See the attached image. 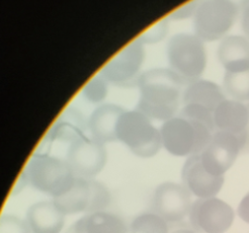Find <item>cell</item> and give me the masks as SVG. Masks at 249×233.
<instances>
[{"label": "cell", "mask_w": 249, "mask_h": 233, "mask_svg": "<svg viewBox=\"0 0 249 233\" xmlns=\"http://www.w3.org/2000/svg\"><path fill=\"white\" fill-rule=\"evenodd\" d=\"M108 93V82L101 75L93 76L82 90L84 99L91 104H99L106 100Z\"/></svg>", "instance_id": "cell-23"}, {"label": "cell", "mask_w": 249, "mask_h": 233, "mask_svg": "<svg viewBox=\"0 0 249 233\" xmlns=\"http://www.w3.org/2000/svg\"><path fill=\"white\" fill-rule=\"evenodd\" d=\"M181 180L184 188L197 199L213 198L220 193L225 177L210 174L204 167L200 155L190 156L182 167Z\"/></svg>", "instance_id": "cell-13"}, {"label": "cell", "mask_w": 249, "mask_h": 233, "mask_svg": "<svg viewBox=\"0 0 249 233\" xmlns=\"http://www.w3.org/2000/svg\"><path fill=\"white\" fill-rule=\"evenodd\" d=\"M169 18L159 20L140 35L138 40L143 44H156L162 41L169 30Z\"/></svg>", "instance_id": "cell-24"}, {"label": "cell", "mask_w": 249, "mask_h": 233, "mask_svg": "<svg viewBox=\"0 0 249 233\" xmlns=\"http://www.w3.org/2000/svg\"><path fill=\"white\" fill-rule=\"evenodd\" d=\"M124 109L115 104H104L96 108L87 122L90 137L102 144L117 141L118 122Z\"/></svg>", "instance_id": "cell-15"}, {"label": "cell", "mask_w": 249, "mask_h": 233, "mask_svg": "<svg viewBox=\"0 0 249 233\" xmlns=\"http://www.w3.org/2000/svg\"><path fill=\"white\" fill-rule=\"evenodd\" d=\"M144 61V45L136 39L111 58L102 68L99 74L108 83L118 87H132L138 82Z\"/></svg>", "instance_id": "cell-9"}, {"label": "cell", "mask_w": 249, "mask_h": 233, "mask_svg": "<svg viewBox=\"0 0 249 233\" xmlns=\"http://www.w3.org/2000/svg\"><path fill=\"white\" fill-rule=\"evenodd\" d=\"M86 127L87 124L82 115L73 108H68L50 130L47 141L68 142L70 145L74 141L86 136L84 134Z\"/></svg>", "instance_id": "cell-20"}, {"label": "cell", "mask_w": 249, "mask_h": 233, "mask_svg": "<svg viewBox=\"0 0 249 233\" xmlns=\"http://www.w3.org/2000/svg\"><path fill=\"white\" fill-rule=\"evenodd\" d=\"M117 139L141 158L155 156L162 147L160 130L138 109L123 113L118 122Z\"/></svg>", "instance_id": "cell-4"}, {"label": "cell", "mask_w": 249, "mask_h": 233, "mask_svg": "<svg viewBox=\"0 0 249 233\" xmlns=\"http://www.w3.org/2000/svg\"><path fill=\"white\" fill-rule=\"evenodd\" d=\"M184 83L170 68H153L141 73L137 82L140 97L136 109L151 120L165 122L176 117Z\"/></svg>", "instance_id": "cell-1"}, {"label": "cell", "mask_w": 249, "mask_h": 233, "mask_svg": "<svg viewBox=\"0 0 249 233\" xmlns=\"http://www.w3.org/2000/svg\"><path fill=\"white\" fill-rule=\"evenodd\" d=\"M53 201L65 215L89 214L106 211L110 204L111 195L101 181L76 177L72 188Z\"/></svg>", "instance_id": "cell-7"}, {"label": "cell", "mask_w": 249, "mask_h": 233, "mask_svg": "<svg viewBox=\"0 0 249 233\" xmlns=\"http://www.w3.org/2000/svg\"><path fill=\"white\" fill-rule=\"evenodd\" d=\"M65 161L76 177L92 179L105 168L107 153L105 144L84 136L69 145Z\"/></svg>", "instance_id": "cell-12"}, {"label": "cell", "mask_w": 249, "mask_h": 233, "mask_svg": "<svg viewBox=\"0 0 249 233\" xmlns=\"http://www.w3.org/2000/svg\"><path fill=\"white\" fill-rule=\"evenodd\" d=\"M223 91L231 100L240 103L249 101V70L244 72H225L223 78Z\"/></svg>", "instance_id": "cell-21"}, {"label": "cell", "mask_w": 249, "mask_h": 233, "mask_svg": "<svg viewBox=\"0 0 249 233\" xmlns=\"http://www.w3.org/2000/svg\"><path fill=\"white\" fill-rule=\"evenodd\" d=\"M191 227L196 233H225L232 226L233 208L217 197L196 199L191 207Z\"/></svg>", "instance_id": "cell-10"}, {"label": "cell", "mask_w": 249, "mask_h": 233, "mask_svg": "<svg viewBox=\"0 0 249 233\" xmlns=\"http://www.w3.org/2000/svg\"><path fill=\"white\" fill-rule=\"evenodd\" d=\"M192 204L191 194L182 183L164 181L154 191L152 212L167 223L177 224L189 216Z\"/></svg>", "instance_id": "cell-11"}, {"label": "cell", "mask_w": 249, "mask_h": 233, "mask_svg": "<svg viewBox=\"0 0 249 233\" xmlns=\"http://www.w3.org/2000/svg\"><path fill=\"white\" fill-rule=\"evenodd\" d=\"M129 227L124 220L107 211H98L83 215L74 222L66 233H128Z\"/></svg>", "instance_id": "cell-18"}, {"label": "cell", "mask_w": 249, "mask_h": 233, "mask_svg": "<svg viewBox=\"0 0 249 233\" xmlns=\"http://www.w3.org/2000/svg\"><path fill=\"white\" fill-rule=\"evenodd\" d=\"M0 233H32L27 221L16 215L3 214L0 219Z\"/></svg>", "instance_id": "cell-25"}, {"label": "cell", "mask_w": 249, "mask_h": 233, "mask_svg": "<svg viewBox=\"0 0 249 233\" xmlns=\"http://www.w3.org/2000/svg\"><path fill=\"white\" fill-rule=\"evenodd\" d=\"M213 119L217 131L248 139L249 108L244 103L225 99L214 111Z\"/></svg>", "instance_id": "cell-14"}, {"label": "cell", "mask_w": 249, "mask_h": 233, "mask_svg": "<svg viewBox=\"0 0 249 233\" xmlns=\"http://www.w3.org/2000/svg\"><path fill=\"white\" fill-rule=\"evenodd\" d=\"M197 5H198V3H196V2L183 5V6L179 7L178 9L174 10L171 14L170 18H171V19H185L192 16L194 17Z\"/></svg>", "instance_id": "cell-26"}, {"label": "cell", "mask_w": 249, "mask_h": 233, "mask_svg": "<svg viewBox=\"0 0 249 233\" xmlns=\"http://www.w3.org/2000/svg\"><path fill=\"white\" fill-rule=\"evenodd\" d=\"M237 213L245 223L249 224V192L244 196L239 203Z\"/></svg>", "instance_id": "cell-27"}, {"label": "cell", "mask_w": 249, "mask_h": 233, "mask_svg": "<svg viewBox=\"0 0 249 233\" xmlns=\"http://www.w3.org/2000/svg\"><path fill=\"white\" fill-rule=\"evenodd\" d=\"M22 177L34 189L53 199L66 194L76 179L66 161L47 152L35 153L28 161Z\"/></svg>", "instance_id": "cell-2"}, {"label": "cell", "mask_w": 249, "mask_h": 233, "mask_svg": "<svg viewBox=\"0 0 249 233\" xmlns=\"http://www.w3.org/2000/svg\"><path fill=\"white\" fill-rule=\"evenodd\" d=\"M129 233H169L168 223L153 212H146L134 218Z\"/></svg>", "instance_id": "cell-22"}, {"label": "cell", "mask_w": 249, "mask_h": 233, "mask_svg": "<svg viewBox=\"0 0 249 233\" xmlns=\"http://www.w3.org/2000/svg\"><path fill=\"white\" fill-rule=\"evenodd\" d=\"M169 233H196L192 227H185V226H180L178 227L173 230H169Z\"/></svg>", "instance_id": "cell-29"}, {"label": "cell", "mask_w": 249, "mask_h": 233, "mask_svg": "<svg viewBox=\"0 0 249 233\" xmlns=\"http://www.w3.org/2000/svg\"><path fill=\"white\" fill-rule=\"evenodd\" d=\"M247 140L234 134L214 132L206 148L198 154L204 167L210 174L224 177L234 164L239 153L245 148Z\"/></svg>", "instance_id": "cell-8"}, {"label": "cell", "mask_w": 249, "mask_h": 233, "mask_svg": "<svg viewBox=\"0 0 249 233\" xmlns=\"http://www.w3.org/2000/svg\"><path fill=\"white\" fill-rule=\"evenodd\" d=\"M65 216L54 201H42L29 208L26 221L32 233H60L65 224Z\"/></svg>", "instance_id": "cell-17"}, {"label": "cell", "mask_w": 249, "mask_h": 233, "mask_svg": "<svg viewBox=\"0 0 249 233\" xmlns=\"http://www.w3.org/2000/svg\"><path fill=\"white\" fill-rule=\"evenodd\" d=\"M236 3L210 0L198 3L194 15L195 35L204 42L223 40L238 18Z\"/></svg>", "instance_id": "cell-6"}, {"label": "cell", "mask_w": 249, "mask_h": 233, "mask_svg": "<svg viewBox=\"0 0 249 233\" xmlns=\"http://www.w3.org/2000/svg\"><path fill=\"white\" fill-rule=\"evenodd\" d=\"M167 60L170 69L185 82L200 79L207 68L206 46L195 34L179 33L167 44Z\"/></svg>", "instance_id": "cell-5"}, {"label": "cell", "mask_w": 249, "mask_h": 233, "mask_svg": "<svg viewBox=\"0 0 249 233\" xmlns=\"http://www.w3.org/2000/svg\"><path fill=\"white\" fill-rule=\"evenodd\" d=\"M241 24L246 36L249 39V3H247L243 8L242 17H241Z\"/></svg>", "instance_id": "cell-28"}, {"label": "cell", "mask_w": 249, "mask_h": 233, "mask_svg": "<svg viewBox=\"0 0 249 233\" xmlns=\"http://www.w3.org/2000/svg\"><path fill=\"white\" fill-rule=\"evenodd\" d=\"M159 130L162 147L177 157L200 154L214 134V128L205 123L181 116L163 122Z\"/></svg>", "instance_id": "cell-3"}, {"label": "cell", "mask_w": 249, "mask_h": 233, "mask_svg": "<svg viewBox=\"0 0 249 233\" xmlns=\"http://www.w3.org/2000/svg\"><path fill=\"white\" fill-rule=\"evenodd\" d=\"M225 99L223 90L217 83L200 78L186 85L182 95V103L183 106L195 105L214 113L217 107Z\"/></svg>", "instance_id": "cell-19"}, {"label": "cell", "mask_w": 249, "mask_h": 233, "mask_svg": "<svg viewBox=\"0 0 249 233\" xmlns=\"http://www.w3.org/2000/svg\"><path fill=\"white\" fill-rule=\"evenodd\" d=\"M217 57L226 72L249 70V39L241 35L226 36L218 47Z\"/></svg>", "instance_id": "cell-16"}]
</instances>
